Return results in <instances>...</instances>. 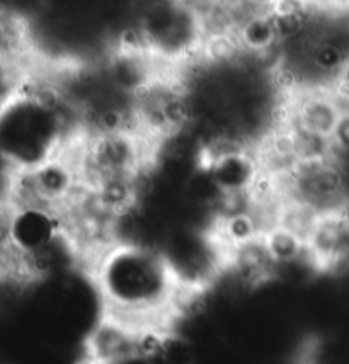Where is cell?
I'll use <instances>...</instances> for the list:
<instances>
[{"label": "cell", "instance_id": "1", "mask_svg": "<svg viewBox=\"0 0 349 364\" xmlns=\"http://www.w3.org/2000/svg\"><path fill=\"white\" fill-rule=\"evenodd\" d=\"M93 277L106 315L135 327L162 325L182 293L162 250L128 238L98 250Z\"/></svg>", "mask_w": 349, "mask_h": 364}, {"label": "cell", "instance_id": "5", "mask_svg": "<svg viewBox=\"0 0 349 364\" xmlns=\"http://www.w3.org/2000/svg\"><path fill=\"white\" fill-rule=\"evenodd\" d=\"M0 56H9V55H6L2 50H0ZM9 58H14V56H9ZM16 60H17V58H16Z\"/></svg>", "mask_w": 349, "mask_h": 364}, {"label": "cell", "instance_id": "3", "mask_svg": "<svg viewBox=\"0 0 349 364\" xmlns=\"http://www.w3.org/2000/svg\"><path fill=\"white\" fill-rule=\"evenodd\" d=\"M142 327L104 315L85 341L84 361L89 364H138Z\"/></svg>", "mask_w": 349, "mask_h": 364}, {"label": "cell", "instance_id": "2", "mask_svg": "<svg viewBox=\"0 0 349 364\" xmlns=\"http://www.w3.org/2000/svg\"><path fill=\"white\" fill-rule=\"evenodd\" d=\"M77 132L73 104L62 89L24 77L0 107V164L19 174L62 160Z\"/></svg>", "mask_w": 349, "mask_h": 364}, {"label": "cell", "instance_id": "4", "mask_svg": "<svg viewBox=\"0 0 349 364\" xmlns=\"http://www.w3.org/2000/svg\"><path fill=\"white\" fill-rule=\"evenodd\" d=\"M244 7H247L251 12H264V14H271L281 6L285 0H239Z\"/></svg>", "mask_w": 349, "mask_h": 364}]
</instances>
